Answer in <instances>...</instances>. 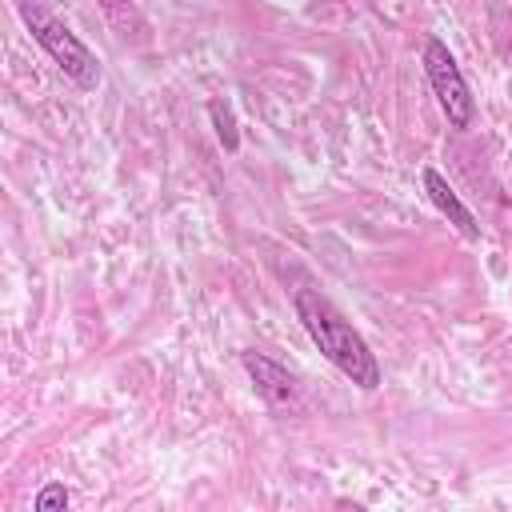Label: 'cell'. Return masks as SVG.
I'll list each match as a JSON object with an SVG mask.
<instances>
[{"label": "cell", "mask_w": 512, "mask_h": 512, "mask_svg": "<svg viewBox=\"0 0 512 512\" xmlns=\"http://www.w3.org/2000/svg\"><path fill=\"white\" fill-rule=\"evenodd\" d=\"M240 364H244V372L252 376L256 392H260L272 408H284V404L296 400V380H292V372H288L284 364H276L272 356H264V352H256V348H244V352H240Z\"/></svg>", "instance_id": "277c9868"}, {"label": "cell", "mask_w": 512, "mask_h": 512, "mask_svg": "<svg viewBox=\"0 0 512 512\" xmlns=\"http://www.w3.org/2000/svg\"><path fill=\"white\" fill-rule=\"evenodd\" d=\"M296 316H300L304 332L312 336V344L320 348V356L336 372H344L364 392L380 388V364H376L368 340L340 316V308L328 296H320L316 288H296Z\"/></svg>", "instance_id": "6da1fadb"}, {"label": "cell", "mask_w": 512, "mask_h": 512, "mask_svg": "<svg viewBox=\"0 0 512 512\" xmlns=\"http://www.w3.org/2000/svg\"><path fill=\"white\" fill-rule=\"evenodd\" d=\"M420 180H424V192H428V200L448 216V224H456V232L464 236V240H480V224H476V216L468 212V204L452 192V184L436 172V168H424L420 172Z\"/></svg>", "instance_id": "5b68a950"}, {"label": "cell", "mask_w": 512, "mask_h": 512, "mask_svg": "<svg viewBox=\"0 0 512 512\" xmlns=\"http://www.w3.org/2000/svg\"><path fill=\"white\" fill-rule=\"evenodd\" d=\"M96 4H100V12H104L108 28H112L120 40H128V44H148V20L140 16V8H136L132 0H96Z\"/></svg>", "instance_id": "8992f818"}, {"label": "cell", "mask_w": 512, "mask_h": 512, "mask_svg": "<svg viewBox=\"0 0 512 512\" xmlns=\"http://www.w3.org/2000/svg\"><path fill=\"white\" fill-rule=\"evenodd\" d=\"M16 8H20V20L28 24L32 40L56 60V68H60L76 88L88 92V88L100 84V60H96V52H92L64 20H56L52 12H44L36 0H20Z\"/></svg>", "instance_id": "7a4b0ae2"}, {"label": "cell", "mask_w": 512, "mask_h": 512, "mask_svg": "<svg viewBox=\"0 0 512 512\" xmlns=\"http://www.w3.org/2000/svg\"><path fill=\"white\" fill-rule=\"evenodd\" d=\"M208 116H212V124H216V136H220L224 152H236V148H240V132H236L232 108H228L224 100H208Z\"/></svg>", "instance_id": "52a82bcc"}, {"label": "cell", "mask_w": 512, "mask_h": 512, "mask_svg": "<svg viewBox=\"0 0 512 512\" xmlns=\"http://www.w3.org/2000/svg\"><path fill=\"white\" fill-rule=\"evenodd\" d=\"M32 508H36V512H64V508H68V488H64L60 480H48V484L36 492Z\"/></svg>", "instance_id": "ba28073f"}, {"label": "cell", "mask_w": 512, "mask_h": 512, "mask_svg": "<svg viewBox=\"0 0 512 512\" xmlns=\"http://www.w3.org/2000/svg\"><path fill=\"white\" fill-rule=\"evenodd\" d=\"M424 72H428L432 96H436L440 112L448 116V124L460 128V132L472 128V120H476V100H472V92H468V80H464L456 56H452L448 44L436 40V36L424 40Z\"/></svg>", "instance_id": "3957f363"}]
</instances>
